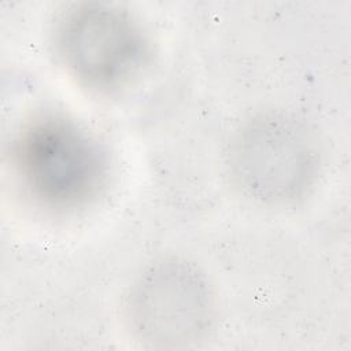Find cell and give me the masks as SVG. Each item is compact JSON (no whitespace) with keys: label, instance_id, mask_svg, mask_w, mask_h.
<instances>
[{"label":"cell","instance_id":"1","mask_svg":"<svg viewBox=\"0 0 351 351\" xmlns=\"http://www.w3.org/2000/svg\"><path fill=\"white\" fill-rule=\"evenodd\" d=\"M228 165L247 196L266 204H287L313 186L319 167L318 143L292 115L263 112L234 133Z\"/></svg>","mask_w":351,"mask_h":351},{"label":"cell","instance_id":"2","mask_svg":"<svg viewBox=\"0 0 351 351\" xmlns=\"http://www.w3.org/2000/svg\"><path fill=\"white\" fill-rule=\"evenodd\" d=\"M22 184L41 204L74 208L96 195L106 176L104 154L74 121L44 115L27 123L14 144Z\"/></svg>","mask_w":351,"mask_h":351},{"label":"cell","instance_id":"3","mask_svg":"<svg viewBox=\"0 0 351 351\" xmlns=\"http://www.w3.org/2000/svg\"><path fill=\"white\" fill-rule=\"evenodd\" d=\"M59 53L82 84L99 90L121 88L148 59V44L138 23L119 8L82 3L60 18Z\"/></svg>","mask_w":351,"mask_h":351},{"label":"cell","instance_id":"4","mask_svg":"<svg viewBox=\"0 0 351 351\" xmlns=\"http://www.w3.org/2000/svg\"><path fill=\"white\" fill-rule=\"evenodd\" d=\"M128 317L145 341L162 347L186 344L199 340L210 328L211 293L193 266L177 259L160 261L133 284Z\"/></svg>","mask_w":351,"mask_h":351}]
</instances>
